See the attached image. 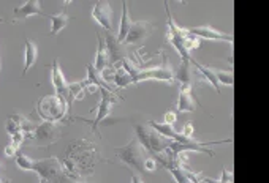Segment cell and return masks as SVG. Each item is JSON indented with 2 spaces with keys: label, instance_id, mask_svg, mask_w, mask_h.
Here are the masks:
<instances>
[{
  "label": "cell",
  "instance_id": "obj_1",
  "mask_svg": "<svg viewBox=\"0 0 269 183\" xmlns=\"http://www.w3.org/2000/svg\"><path fill=\"white\" fill-rule=\"evenodd\" d=\"M95 161H97L95 145L92 142L80 139L69 144L62 164L73 180H83V175L91 174L94 170Z\"/></svg>",
  "mask_w": 269,
  "mask_h": 183
},
{
  "label": "cell",
  "instance_id": "obj_2",
  "mask_svg": "<svg viewBox=\"0 0 269 183\" xmlns=\"http://www.w3.org/2000/svg\"><path fill=\"white\" fill-rule=\"evenodd\" d=\"M33 172H37L41 180H46L49 183H73L75 180L65 170L62 161L57 158H44L33 161Z\"/></svg>",
  "mask_w": 269,
  "mask_h": 183
},
{
  "label": "cell",
  "instance_id": "obj_3",
  "mask_svg": "<svg viewBox=\"0 0 269 183\" xmlns=\"http://www.w3.org/2000/svg\"><path fill=\"white\" fill-rule=\"evenodd\" d=\"M122 68L131 76V82L138 84L141 81H149V79H157V81H165V82H173L176 79V73L168 68L166 63L162 66H155V68H148V70H137L127 59L120 62Z\"/></svg>",
  "mask_w": 269,
  "mask_h": 183
},
{
  "label": "cell",
  "instance_id": "obj_4",
  "mask_svg": "<svg viewBox=\"0 0 269 183\" xmlns=\"http://www.w3.org/2000/svg\"><path fill=\"white\" fill-rule=\"evenodd\" d=\"M134 131H137V139L143 145V148L148 153L154 155L155 158L163 155L168 147H170L171 141L163 137L160 133H157L151 127H143V125H134Z\"/></svg>",
  "mask_w": 269,
  "mask_h": 183
},
{
  "label": "cell",
  "instance_id": "obj_5",
  "mask_svg": "<svg viewBox=\"0 0 269 183\" xmlns=\"http://www.w3.org/2000/svg\"><path fill=\"white\" fill-rule=\"evenodd\" d=\"M38 116L44 122H63L65 120V114L69 112V105L66 101L57 95H48L43 97L38 105H37Z\"/></svg>",
  "mask_w": 269,
  "mask_h": 183
},
{
  "label": "cell",
  "instance_id": "obj_6",
  "mask_svg": "<svg viewBox=\"0 0 269 183\" xmlns=\"http://www.w3.org/2000/svg\"><path fill=\"white\" fill-rule=\"evenodd\" d=\"M146 152L140 141L134 137L127 145L120 147L116 150V156L120 159L122 163L127 164L131 169H137L138 172H144V163H146Z\"/></svg>",
  "mask_w": 269,
  "mask_h": 183
},
{
  "label": "cell",
  "instance_id": "obj_7",
  "mask_svg": "<svg viewBox=\"0 0 269 183\" xmlns=\"http://www.w3.org/2000/svg\"><path fill=\"white\" fill-rule=\"evenodd\" d=\"M165 8H166V18H168V41L174 46L176 51L179 52V55L182 57V62H192L190 52L185 48V37L188 35V30L179 27L176 24L171 13H170V10H168L166 2H165Z\"/></svg>",
  "mask_w": 269,
  "mask_h": 183
},
{
  "label": "cell",
  "instance_id": "obj_8",
  "mask_svg": "<svg viewBox=\"0 0 269 183\" xmlns=\"http://www.w3.org/2000/svg\"><path fill=\"white\" fill-rule=\"evenodd\" d=\"M60 133V125L55 122H43L40 125H37L35 130L30 134V142L37 144L40 147H48L52 142L57 141Z\"/></svg>",
  "mask_w": 269,
  "mask_h": 183
},
{
  "label": "cell",
  "instance_id": "obj_9",
  "mask_svg": "<svg viewBox=\"0 0 269 183\" xmlns=\"http://www.w3.org/2000/svg\"><path fill=\"white\" fill-rule=\"evenodd\" d=\"M100 94H102V101H100L98 105V109H97V116L94 120H84V119H78V120H84L87 123H91L92 127V131H97L98 125L102 123L103 120H106V117L111 114V108H113V105L117 101V97L114 92H109L106 88H100Z\"/></svg>",
  "mask_w": 269,
  "mask_h": 183
},
{
  "label": "cell",
  "instance_id": "obj_10",
  "mask_svg": "<svg viewBox=\"0 0 269 183\" xmlns=\"http://www.w3.org/2000/svg\"><path fill=\"white\" fill-rule=\"evenodd\" d=\"M5 130L10 134V137H13L16 134H26L29 139L32 131L35 130V125H33L29 119L19 116V114H13V116H10L7 119Z\"/></svg>",
  "mask_w": 269,
  "mask_h": 183
},
{
  "label": "cell",
  "instance_id": "obj_11",
  "mask_svg": "<svg viewBox=\"0 0 269 183\" xmlns=\"http://www.w3.org/2000/svg\"><path fill=\"white\" fill-rule=\"evenodd\" d=\"M51 81H52V85H54V90H55V95L63 98L65 101H69V88H70V84L66 82V79L60 70L59 66V62L57 59H54L52 62V66H51Z\"/></svg>",
  "mask_w": 269,
  "mask_h": 183
},
{
  "label": "cell",
  "instance_id": "obj_12",
  "mask_svg": "<svg viewBox=\"0 0 269 183\" xmlns=\"http://www.w3.org/2000/svg\"><path fill=\"white\" fill-rule=\"evenodd\" d=\"M113 10H111L109 2H97L92 10V18L102 26L105 30L113 29Z\"/></svg>",
  "mask_w": 269,
  "mask_h": 183
},
{
  "label": "cell",
  "instance_id": "obj_13",
  "mask_svg": "<svg viewBox=\"0 0 269 183\" xmlns=\"http://www.w3.org/2000/svg\"><path fill=\"white\" fill-rule=\"evenodd\" d=\"M151 30H152V24H149V22H143V21L134 22V21H131L124 44H137V43H140L141 40H144L146 37L149 35Z\"/></svg>",
  "mask_w": 269,
  "mask_h": 183
},
{
  "label": "cell",
  "instance_id": "obj_14",
  "mask_svg": "<svg viewBox=\"0 0 269 183\" xmlns=\"http://www.w3.org/2000/svg\"><path fill=\"white\" fill-rule=\"evenodd\" d=\"M41 4L38 2V0H29V2H26V4H22V5H19V7H16L15 8V11H13V22H16V21H19V19H26V18H29V16H46L41 11ZM48 18V16H46Z\"/></svg>",
  "mask_w": 269,
  "mask_h": 183
},
{
  "label": "cell",
  "instance_id": "obj_15",
  "mask_svg": "<svg viewBox=\"0 0 269 183\" xmlns=\"http://www.w3.org/2000/svg\"><path fill=\"white\" fill-rule=\"evenodd\" d=\"M188 33H192L195 37H201V38H208V40H216V41H228L233 43V37L228 35V33H223L216 30L211 26H201V27H192L188 29Z\"/></svg>",
  "mask_w": 269,
  "mask_h": 183
},
{
  "label": "cell",
  "instance_id": "obj_16",
  "mask_svg": "<svg viewBox=\"0 0 269 183\" xmlns=\"http://www.w3.org/2000/svg\"><path fill=\"white\" fill-rule=\"evenodd\" d=\"M195 109V98H193V88L190 82L181 84L179 90V101H177V111L179 112H190Z\"/></svg>",
  "mask_w": 269,
  "mask_h": 183
},
{
  "label": "cell",
  "instance_id": "obj_17",
  "mask_svg": "<svg viewBox=\"0 0 269 183\" xmlns=\"http://www.w3.org/2000/svg\"><path fill=\"white\" fill-rule=\"evenodd\" d=\"M105 43H106L108 57H109V63L111 65H114L117 62H122L125 59V52H124V49H122V44L117 41V37H114L113 33H106Z\"/></svg>",
  "mask_w": 269,
  "mask_h": 183
},
{
  "label": "cell",
  "instance_id": "obj_18",
  "mask_svg": "<svg viewBox=\"0 0 269 183\" xmlns=\"http://www.w3.org/2000/svg\"><path fill=\"white\" fill-rule=\"evenodd\" d=\"M97 38H98V48H97V55H95V62H94V68L100 73L103 74V71L111 65L109 63V57H108V49H106V43L105 38L97 33Z\"/></svg>",
  "mask_w": 269,
  "mask_h": 183
},
{
  "label": "cell",
  "instance_id": "obj_19",
  "mask_svg": "<svg viewBox=\"0 0 269 183\" xmlns=\"http://www.w3.org/2000/svg\"><path fill=\"white\" fill-rule=\"evenodd\" d=\"M24 57H26V65H24V71H22V77L27 74V71L32 68V65L35 63L37 57H38V48L35 43H32L29 38L24 40Z\"/></svg>",
  "mask_w": 269,
  "mask_h": 183
},
{
  "label": "cell",
  "instance_id": "obj_20",
  "mask_svg": "<svg viewBox=\"0 0 269 183\" xmlns=\"http://www.w3.org/2000/svg\"><path fill=\"white\" fill-rule=\"evenodd\" d=\"M130 24H131V19L128 16V4L122 2V16H120V26H119V33H117V41L120 44H124V41L127 38Z\"/></svg>",
  "mask_w": 269,
  "mask_h": 183
},
{
  "label": "cell",
  "instance_id": "obj_21",
  "mask_svg": "<svg viewBox=\"0 0 269 183\" xmlns=\"http://www.w3.org/2000/svg\"><path fill=\"white\" fill-rule=\"evenodd\" d=\"M48 19H49V22H51L49 35H52V37L57 35V33H59L62 29H65L66 24H69V21H70L69 15H66L65 11H60V13H57V15H51V16H48Z\"/></svg>",
  "mask_w": 269,
  "mask_h": 183
},
{
  "label": "cell",
  "instance_id": "obj_22",
  "mask_svg": "<svg viewBox=\"0 0 269 183\" xmlns=\"http://www.w3.org/2000/svg\"><path fill=\"white\" fill-rule=\"evenodd\" d=\"M192 63L196 66V70L203 74L208 81L211 82V85L214 87L219 94H220V79H219V71L217 70H212V68H208V66H203V65H199L198 62H195L193 59H192Z\"/></svg>",
  "mask_w": 269,
  "mask_h": 183
},
{
  "label": "cell",
  "instance_id": "obj_23",
  "mask_svg": "<svg viewBox=\"0 0 269 183\" xmlns=\"http://www.w3.org/2000/svg\"><path fill=\"white\" fill-rule=\"evenodd\" d=\"M113 81H114V84H116L117 87H120V88L133 84V82H131V76L124 70V68H117V70L113 73Z\"/></svg>",
  "mask_w": 269,
  "mask_h": 183
},
{
  "label": "cell",
  "instance_id": "obj_24",
  "mask_svg": "<svg viewBox=\"0 0 269 183\" xmlns=\"http://www.w3.org/2000/svg\"><path fill=\"white\" fill-rule=\"evenodd\" d=\"M16 164H18V167L24 169V170H32L33 169V159L29 158L24 153H19V155H16Z\"/></svg>",
  "mask_w": 269,
  "mask_h": 183
},
{
  "label": "cell",
  "instance_id": "obj_25",
  "mask_svg": "<svg viewBox=\"0 0 269 183\" xmlns=\"http://www.w3.org/2000/svg\"><path fill=\"white\" fill-rule=\"evenodd\" d=\"M203 180H205V183H233V175L228 172V170L223 169L220 180H212V178H203Z\"/></svg>",
  "mask_w": 269,
  "mask_h": 183
},
{
  "label": "cell",
  "instance_id": "obj_26",
  "mask_svg": "<svg viewBox=\"0 0 269 183\" xmlns=\"http://www.w3.org/2000/svg\"><path fill=\"white\" fill-rule=\"evenodd\" d=\"M157 169V159L154 158H148L144 163V170H149V172H154V170Z\"/></svg>",
  "mask_w": 269,
  "mask_h": 183
},
{
  "label": "cell",
  "instance_id": "obj_27",
  "mask_svg": "<svg viewBox=\"0 0 269 183\" xmlns=\"http://www.w3.org/2000/svg\"><path fill=\"white\" fill-rule=\"evenodd\" d=\"M176 120H177L176 112L170 111V112H166V114H165V123H168V125H173V123H176Z\"/></svg>",
  "mask_w": 269,
  "mask_h": 183
},
{
  "label": "cell",
  "instance_id": "obj_28",
  "mask_svg": "<svg viewBox=\"0 0 269 183\" xmlns=\"http://www.w3.org/2000/svg\"><path fill=\"white\" fill-rule=\"evenodd\" d=\"M18 150H19V147L13 145L11 142L5 147V153H7V156H15V155L18 153Z\"/></svg>",
  "mask_w": 269,
  "mask_h": 183
},
{
  "label": "cell",
  "instance_id": "obj_29",
  "mask_svg": "<svg viewBox=\"0 0 269 183\" xmlns=\"http://www.w3.org/2000/svg\"><path fill=\"white\" fill-rule=\"evenodd\" d=\"M182 134H184L185 137H192V136H193V125H192V123H187Z\"/></svg>",
  "mask_w": 269,
  "mask_h": 183
},
{
  "label": "cell",
  "instance_id": "obj_30",
  "mask_svg": "<svg viewBox=\"0 0 269 183\" xmlns=\"http://www.w3.org/2000/svg\"><path fill=\"white\" fill-rule=\"evenodd\" d=\"M131 183H144V181H143L137 174H133V175H131Z\"/></svg>",
  "mask_w": 269,
  "mask_h": 183
},
{
  "label": "cell",
  "instance_id": "obj_31",
  "mask_svg": "<svg viewBox=\"0 0 269 183\" xmlns=\"http://www.w3.org/2000/svg\"><path fill=\"white\" fill-rule=\"evenodd\" d=\"M73 183H87V181H84V180H75Z\"/></svg>",
  "mask_w": 269,
  "mask_h": 183
},
{
  "label": "cell",
  "instance_id": "obj_32",
  "mask_svg": "<svg viewBox=\"0 0 269 183\" xmlns=\"http://www.w3.org/2000/svg\"><path fill=\"white\" fill-rule=\"evenodd\" d=\"M2 183H8V181H2Z\"/></svg>",
  "mask_w": 269,
  "mask_h": 183
},
{
  "label": "cell",
  "instance_id": "obj_33",
  "mask_svg": "<svg viewBox=\"0 0 269 183\" xmlns=\"http://www.w3.org/2000/svg\"><path fill=\"white\" fill-rule=\"evenodd\" d=\"M0 68H2V63H0Z\"/></svg>",
  "mask_w": 269,
  "mask_h": 183
}]
</instances>
